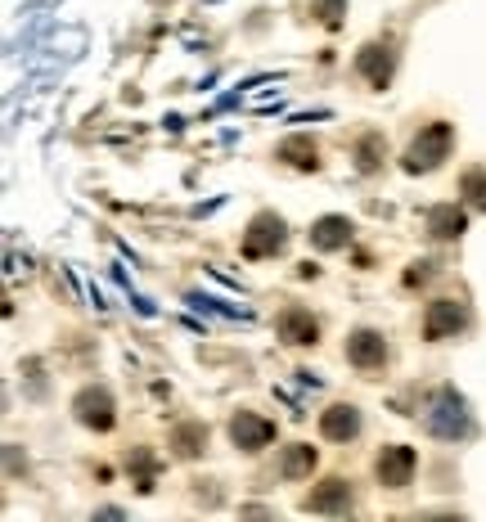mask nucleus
Segmentation results:
<instances>
[{"instance_id":"1","label":"nucleus","mask_w":486,"mask_h":522,"mask_svg":"<svg viewBox=\"0 0 486 522\" xmlns=\"http://www.w3.org/2000/svg\"><path fill=\"white\" fill-rule=\"evenodd\" d=\"M423 428L432 432V437L441 441H459L468 437V428H473V419H468V405L464 396L455 392V387H437V392L428 396V405H423Z\"/></svg>"},{"instance_id":"2","label":"nucleus","mask_w":486,"mask_h":522,"mask_svg":"<svg viewBox=\"0 0 486 522\" xmlns=\"http://www.w3.org/2000/svg\"><path fill=\"white\" fill-rule=\"evenodd\" d=\"M450 144H455V126L450 122H432L419 131V140L405 149V171L419 176V171H432L450 158Z\"/></svg>"},{"instance_id":"3","label":"nucleus","mask_w":486,"mask_h":522,"mask_svg":"<svg viewBox=\"0 0 486 522\" xmlns=\"http://www.w3.org/2000/svg\"><path fill=\"white\" fill-rule=\"evenodd\" d=\"M284 243H288V225L275 212H261V216H252L248 234H243V257H252V261L275 257V252H284Z\"/></svg>"},{"instance_id":"4","label":"nucleus","mask_w":486,"mask_h":522,"mask_svg":"<svg viewBox=\"0 0 486 522\" xmlns=\"http://www.w3.org/2000/svg\"><path fill=\"white\" fill-rule=\"evenodd\" d=\"M464 324H468L464 302H450V297H441V302H432L428 315H423V338H428V342L455 338V333L464 329Z\"/></svg>"},{"instance_id":"5","label":"nucleus","mask_w":486,"mask_h":522,"mask_svg":"<svg viewBox=\"0 0 486 522\" xmlns=\"http://www.w3.org/2000/svg\"><path fill=\"white\" fill-rule=\"evenodd\" d=\"M72 414H77L86 428L108 432L113 428V396H108V387H81L77 401H72Z\"/></svg>"},{"instance_id":"6","label":"nucleus","mask_w":486,"mask_h":522,"mask_svg":"<svg viewBox=\"0 0 486 522\" xmlns=\"http://www.w3.org/2000/svg\"><path fill=\"white\" fill-rule=\"evenodd\" d=\"M230 441L239 450H261V446H270V441H275V423L261 419V414H252V410H239L230 419Z\"/></svg>"},{"instance_id":"7","label":"nucleus","mask_w":486,"mask_h":522,"mask_svg":"<svg viewBox=\"0 0 486 522\" xmlns=\"http://www.w3.org/2000/svg\"><path fill=\"white\" fill-rule=\"evenodd\" d=\"M414 464H419V459H414L410 446H387L383 455H378V468H374V473H378V482H383V486L401 491V486H410Z\"/></svg>"},{"instance_id":"8","label":"nucleus","mask_w":486,"mask_h":522,"mask_svg":"<svg viewBox=\"0 0 486 522\" xmlns=\"http://www.w3.org/2000/svg\"><path fill=\"white\" fill-rule=\"evenodd\" d=\"M347 360L356 369H378L387 360V342H383V333H374V329H356L347 338Z\"/></svg>"},{"instance_id":"9","label":"nucleus","mask_w":486,"mask_h":522,"mask_svg":"<svg viewBox=\"0 0 486 522\" xmlns=\"http://www.w3.org/2000/svg\"><path fill=\"white\" fill-rule=\"evenodd\" d=\"M306 513H347L351 509V486L342 482V477H329V482H320L311 495L302 500Z\"/></svg>"},{"instance_id":"10","label":"nucleus","mask_w":486,"mask_h":522,"mask_svg":"<svg viewBox=\"0 0 486 522\" xmlns=\"http://www.w3.org/2000/svg\"><path fill=\"white\" fill-rule=\"evenodd\" d=\"M356 68H360V77L369 81L374 90H383L387 81H392V68H396V59H392V50L387 45H365V50L356 54Z\"/></svg>"},{"instance_id":"11","label":"nucleus","mask_w":486,"mask_h":522,"mask_svg":"<svg viewBox=\"0 0 486 522\" xmlns=\"http://www.w3.org/2000/svg\"><path fill=\"white\" fill-rule=\"evenodd\" d=\"M279 338H284L288 347H311V342L320 338V324H315L311 311H302V306H288V311L279 315Z\"/></svg>"},{"instance_id":"12","label":"nucleus","mask_w":486,"mask_h":522,"mask_svg":"<svg viewBox=\"0 0 486 522\" xmlns=\"http://www.w3.org/2000/svg\"><path fill=\"white\" fill-rule=\"evenodd\" d=\"M320 432L329 441H351L360 432V414L356 405H329V410L320 414Z\"/></svg>"},{"instance_id":"13","label":"nucleus","mask_w":486,"mask_h":522,"mask_svg":"<svg viewBox=\"0 0 486 522\" xmlns=\"http://www.w3.org/2000/svg\"><path fill=\"white\" fill-rule=\"evenodd\" d=\"M347 239H351V221H347V216H320V221L311 225V243L320 252L347 248Z\"/></svg>"},{"instance_id":"14","label":"nucleus","mask_w":486,"mask_h":522,"mask_svg":"<svg viewBox=\"0 0 486 522\" xmlns=\"http://www.w3.org/2000/svg\"><path fill=\"white\" fill-rule=\"evenodd\" d=\"M275 153H279V162H288V167H297V171H315V167H320V162H315L320 153H315L311 135H288Z\"/></svg>"},{"instance_id":"15","label":"nucleus","mask_w":486,"mask_h":522,"mask_svg":"<svg viewBox=\"0 0 486 522\" xmlns=\"http://www.w3.org/2000/svg\"><path fill=\"white\" fill-rule=\"evenodd\" d=\"M464 225H468V216L459 212L455 203H441V207H432V212H428V234H432V239H459Z\"/></svg>"},{"instance_id":"16","label":"nucleus","mask_w":486,"mask_h":522,"mask_svg":"<svg viewBox=\"0 0 486 522\" xmlns=\"http://www.w3.org/2000/svg\"><path fill=\"white\" fill-rule=\"evenodd\" d=\"M311 468H315V450L302 446V441L288 446L284 459H279V473H284V477H311Z\"/></svg>"},{"instance_id":"17","label":"nucleus","mask_w":486,"mask_h":522,"mask_svg":"<svg viewBox=\"0 0 486 522\" xmlns=\"http://www.w3.org/2000/svg\"><path fill=\"white\" fill-rule=\"evenodd\" d=\"M311 14L333 32V27H342V18H347V0H311Z\"/></svg>"},{"instance_id":"18","label":"nucleus","mask_w":486,"mask_h":522,"mask_svg":"<svg viewBox=\"0 0 486 522\" xmlns=\"http://www.w3.org/2000/svg\"><path fill=\"white\" fill-rule=\"evenodd\" d=\"M459 194H464L473 207H482V212H486V171H482V167L468 171V176L459 180Z\"/></svg>"},{"instance_id":"19","label":"nucleus","mask_w":486,"mask_h":522,"mask_svg":"<svg viewBox=\"0 0 486 522\" xmlns=\"http://www.w3.org/2000/svg\"><path fill=\"white\" fill-rule=\"evenodd\" d=\"M203 441H207V428H180L176 432V450H180V455H198Z\"/></svg>"},{"instance_id":"20","label":"nucleus","mask_w":486,"mask_h":522,"mask_svg":"<svg viewBox=\"0 0 486 522\" xmlns=\"http://www.w3.org/2000/svg\"><path fill=\"white\" fill-rule=\"evenodd\" d=\"M378 149H383V140H378V135H365V140H360V171H374L378 167Z\"/></svg>"}]
</instances>
